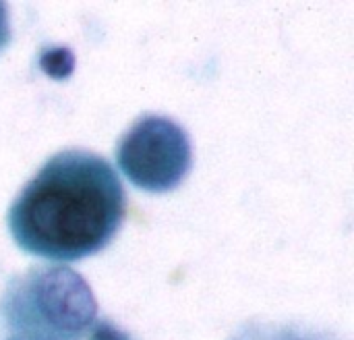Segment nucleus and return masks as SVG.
<instances>
[{"mask_svg": "<svg viewBox=\"0 0 354 340\" xmlns=\"http://www.w3.org/2000/svg\"><path fill=\"white\" fill-rule=\"evenodd\" d=\"M124 218V189L112 166L83 150L52 156L8 212L15 243L33 256L73 262L102 251Z\"/></svg>", "mask_w": 354, "mask_h": 340, "instance_id": "obj_1", "label": "nucleus"}, {"mask_svg": "<svg viewBox=\"0 0 354 340\" xmlns=\"http://www.w3.org/2000/svg\"><path fill=\"white\" fill-rule=\"evenodd\" d=\"M95 297L71 268H31L0 299V340H85L97 322Z\"/></svg>", "mask_w": 354, "mask_h": 340, "instance_id": "obj_2", "label": "nucleus"}, {"mask_svg": "<svg viewBox=\"0 0 354 340\" xmlns=\"http://www.w3.org/2000/svg\"><path fill=\"white\" fill-rule=\"evenodd\" d=\"M191 141L185 129L166 116L145 114L120 137L116 160L139 189L164 193L183 183L191 168Z\"/></svg>", "mask_w": 354, "mask_h": 340, "instance_id": "obj_3", "label": "nucleus"}, {"mask_svg": "<svg viewBox=\"0 0 354 340\" xmlns=\"http://www.w3.org/2000/svg\"><path fill=\"white\" fill-rule=\"evenodd\" d=\"M232 340H338L332 334L284 324H251L243 328Z\"/></svg>", "mask_w": 354, "mask_h": 340, "instance_id": "obj_4", "label": "nucleus"}, {"mask_svg": "<svg viewBox=\"0 0 354 340\" xmlns=\"http://www.w3.org/2000/svg\"><path fill=\"white\" fill-rule=\"evenodd\" d=\"M39 66L52 79H66L75 69V56L68 48H46L39 54Z\"/></svg>", "mask_w": 354, "mask_h": 340, "instance_id": "obj_5", "label": "nucleus"}, {"mask_svg": "<svg viewBox=\"0 0 354 340\" xmlns=\"http://www.w3.org/2000/svg\"><path fill=\"white\" fill-rule=\"evenodd\" d=\"M87 340H131V337L124 334V332H120L110 322H95L91 326V330H89Z\"/></svg>", "mask_w": 354, "mask_h": 340, "instance_id": "obj_6", "label": "nucleus"}, {"mask_svg": "<svg viewBox=\"0 0 354 340\" xmlns=\"http://www.w3.org/2000/svg\"><path fill=\"white\" fill-rule=\"evenodd\" d=\"M10 39V23H8V10L4 2H0V50L8 44Z\"/></svg>", "mask_w": 354, "mask_h": 340, "instance_id": "obj_7", "label": "nucleus"}]
</instances>
